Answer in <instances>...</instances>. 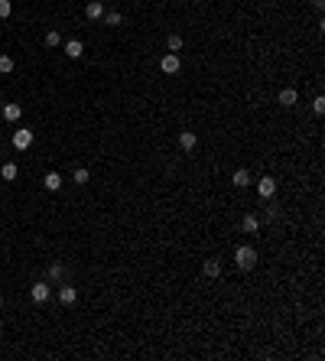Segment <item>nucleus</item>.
<instances>
[{
    "label": "nucleus",
    "mask_w": 325,
    "mask_h": 361,
    "mask_svg": "<svg viewBox=\"0 0 325 361\" xmlns=\"http://www.w3.org/2000/svg\"><path fill=\"white\" fill-rule=\"evenodd\" d=\"M234 264H238L241 270H254L257 267V251L250 244H241L238 251H234Z\"/></svg>",
    "instance_id": "nucleus-1"
},
{
    "label": "nucleus",
    "mask_w": 325,
    "mask_h": 361,
    "mask_svg": "<svg viewBox=\"0 0 325 361\" xmlns=\"http://www.w3.org/2000/svg\"><path fill=\"white\" fill-rule=\"evenodd\" d=\"M49 296H52V286H49V280H39L30 286V299L36 303V306H42V303H49Z\"/></svg>",
    "instance_id": "nucleus-2"
},
{
    "label": "nucleus",
    "mask_w": 325,
    "mask_h": 361,
    "mask_svg": "<svg viewBox=\"0 0 325 361\" xmlns=\"http://www.w3.org/2000/svg\"><path fill=\"white\" fill-rule=\"evenodd\" d=\"M162 75H176L179 69H182V59H179V52H166L162 55V62H160Z\"/></svg>",
    "instance_id": "nucleus-3"
},
{
    "label": "nucleus",
    "mask_w": 325,
    "mask_h": 361,
    "mask_svg": "<svg viewBox=\"0 0 325 361\" xmlns=\"http://www.w3.org/2000/svg\"><path fill=\"white\" fill-rule=\"evenodd\" d=\"M13 147L20 150V153L33 147V130H30V127H20V130H13Z\"/></svg>",
    "instance_id": "nucleus-4"
},
{
    "label": "nucleus",
    "mask_w": 325,
    "mask_h": 361,
    "mask_svg": "<svg viewBox=\"0 0 325 361\" xmlns=\"http://www.w3.org/2000/svg\"><path fill=\"white\" fill-rule=\"evenodd\" d=\"M257 192H260V199H273V196H277V179H273V176L257 179Z\"/></svg>",
    "instance_id": "nucleus-5"
},
{
    "label": "nucleus",
    "mask_w": 325,
    "mask_h": 361,
    "mask_svg": "<svg viewBox=\"0 0 325 361\" xmlns=\"http://www.w3.org/2000/svg\"><path fill=\"white\" fill-rule=\"evenodd\" d=\"M59 303H62V306H75L78 303V290L72 283H62V286H59Z\"/></svg>",
    "instance_id": "nucleus-6"
},
{
    "label": "nucleus",
    "mask_w": 325,
    "mask_h": 361,
    "mask_svg": "<svg viewBox=\"0 0 325 361\" xmlns=\"http://www.w3.org/2000/svg\"><path fill=\"white\" fill-rule=\"evenodd\" d=\"M65 55H69V59H81V55H85V42L81 40H69L65 42Z\"/></svg>",
    "instance_id": "nucleus-7"
},
{
    "label": "nucleus",
    "mask_w": 325,
    "mask_h": 361,
    "mask_svg": "<svg viewBox=\"0 0 325 361\" xmlns=\"http://www.w3.org/2000/svg\"><path fill=\"white\" fill-rule=\"evenodd\" d=\"M195 143H199V134H195V130H182V134H179V147L186 150H195Z\"/></svg>",
    "instance_id": "nucleus-8"
},
{
    "label": "nucleus",
    "mask_w": 325,
    "mask_h": 361,
    "mask_svg": "<svg viewBox=\"0 0 325 361\" xmlns=\"http://www.w3.org/2000/svg\"><path fill=\"white\" fill-rule=\"evenodd\" d=\"M277 101L283 104V108H293V104L299 101V94H296V88H283V91L277 94Z\"/></svg>",
    "instance_id": "nucleus-9"
},
{
    "label": "nucleus",
    "mask_w": 325,
    "mask_h": 361,
    "mask_svg": "<svg viewBox=\"0 0 325 361\" xmlns=\"http://www.w3.org/2000/svg\"><path fill=\"white\" fill-rule=\"evenodd\" d=\"M85 16L88 20H101V16H104V0H91L85 7Z\"/></svg>",
    "instance_id": "nucleus-10"
},
{
    "label": "nucleus",
    "mask_w": 325,
    "mask_h": 361,
    "mask_svg": "<svg viewBox=\"0 0 325 361\" xmlns=\"http://www.w3.org/2000/svg\"><path fill=\"white\" fill-rule=\"evenodd\" d=\"M42 186H46V192H59V189H62V176L59 173H46Z\"/></svg>",
    "instance_id": "nucleus-11"
},
{
    "label": "nucleus",
    "mask_w": 325,
    "mask_h": 361,
    "mask_svg": "<svg viewBox=\"0 0 325 361\" xmlns=\"http://www.w3.org/2000/svg\"><path fill=\"white\" fill-rule=\"evenodd\" d=\"M3 118H7L10 124H16V120L23 118V108H20V104H3Z\"/></svg>",
    "instance_id": "nucleus-12"
},
{
    "label": "nucleus",
    "mask_w": 325,
    "mask_h": 361,
    "mask_svg": "<svg viewBox=\"0 0 325 361\" xmlns=\"http://www.w3.org/2000/svg\"><path fill=\"white\" fill-rule=\"evenodd\" d=\"M202 274L205 277H218L221 274V264H218V257H208L205 264H202Z\"/></svg>",
    "instance_id": "nucleus-13"
},
{
    "label": "nucleus",
    "mask_w": 325,
    "mask_h": 361,
    "mask_svg": "<svg viewBox=\"0 0 325 361\" xmlns=\"http://www.w3.org/2000/svg\"><path fill=\"white\" fill-rule=\"evenodd\" d=\"M231 182H234L238 189H247V186H250V173H247V169H234Z\"/></svg>",
    "instance_id": "nucleus-14"
},
{
    "label": "nucleus",
    "mask_w": 325,
    "mask_h": 361,
    "mask_svg": "<svg viewBox=\"0 0 325 361\" xmlns=\"http://www.w3.org/2000/svg\"><path fill=\"white\" fill-rule=\"evenodd\" d=\"M46 280L49 283H62L65 280V267H62V264H52V267H49V274H46Z\"/></svg>",
    "instance_id": "nucleus-15"
},
{
    "label": "nucleus",
    "mask_w": 325,
    "mask_h": 361,
    "mask_svg": "<svg viewBox=\"0 0 325 361\" xmlns=\"http://www.w3.org/2000/svg\"><path fill=\"white\" fill-rule=\"evenodd\" d=\"M241 228H244L247 235H257V228H260V218H257V215H244V221H241Z\"/></svg>",
    "instance_id": "nucleus-16"
},
{
    "label": "nucleus",
    "mask_w": 325,
    "mask_h": 361,
    "mask_svg": "<svg viewBox=\"0 0 325 361\" xmlns=\"http://www.w3.org/2000/svg\"><path fill=\"white\" fill-rule=\"evenodd\" d=\"M16 69V62H13V55H7V52H0V75H10V72Z\"/></svg>",
    "instance_id": "nucleus-17"
},
{
    "label": "nucleus",
    "mask_w": 325,
    "mask_h": 361,
    "mask_svg": "<svg viewBox=\"0 0 325 361\" xmlns=\"http://www.w3.org/2000/svg\"><path fill=\"white\" fill-rule=\"evenodd\" d=\"M16 173H20V169H16V163H3V166H0V176H3L7 182H13Z\"/></svg>",
    "instance_id": "nucleus-18"
},
{
    "label": "nucleus",
    "mask_w": 325,
    "mask_h": 361,
    "mask_svg": "<svg viewBox=\"0 0 325 361\" xmlns=\"http://www.w3.org/2000/svg\"><path fill=\"white\" fill-rule=\"evenodd\" d=\"M104 23L108 26H121L124 23V13H121V10H111V13H104Z\"/></svg>",
    "instance_id": "nucleus-19"
},
{
    "label": "nucleus",
    "mask_w": 325,
    "mask_h": 361,
    "mask_svg": "<svg viewBox=\"0 0 325 361\" xmlns=\"http://www.w3.org/2000/svg\"><path fill=\"white\" fill-rule=\"evenodd\" d=\"M72 179H75V186H85V182L91 179V173H88L85 166H81V169H75V176H72Z\"/></svg>",
    "instance_id": "nucleus-20"
},
{
    "label": "nucleus",
    "mask_w": 325,
    "mask_h": 361,
    "mask_svg": "<svg viewBox=\"0 0 325 361\" xmlns=\"http://www.w3.org/2000/svg\"><path fill=\"white\" fill-rule=\"evenodd\" d=\"M166 46H169V52H179V49H182V36H179V33H172L169 40H166Z\"/></svg>",
    "instance_id": "nucleus-21"
},
{
    "label": "nucleus",
    "mask_w": 325,
    "mask_h": 361,
    "mask_svg": "<svg viewBox=\"0 0 325 361\" xmlns=\"http://www.w3.org/2000/svg\"><path fill=\"white\" fill-rule=\"evenodd\" d=\"M59 42H62V36H59L55 30H49V33H46V46H49V49H55Z\"/></svg>",
    "instance_id": "nucleus-22"
},
{
    "label": "nucleus",
    "mask_w": 325,
    "mask_h": 361,
    "mask_svg": "<svg viewBox=\"0 0 325 361\" xmlns=\"http://www.w3.org/2000/svg\"><path fill=\"white\" fill-rule=\"evenodd\" d=\"M10 13H13V3L10 0H0V20H7Z\"/></svg>",
    "instance_id": "nucleus-23"
},
{
    "label": "nucleus",
    "mask_w": 325,
    "mask_h": 361,
    "mask_svg": "<svg viewBox=\"0 0 325 361\" xmlns=\"http://www.w3.org/2000/svg\"><path fill=\"white\" fill-rule=\"evenodd\" d=\"M312 111H316V114H325V98H322V94L312 101Z\"/></svg>",
    "instance_id": "nucleus-24"
},
{
    "label": "nucleus",
    "mask_w": 325,
    "mask_h": 361,
    "mask_svg": "<svg viewBox=\"0 0 325 361\" xmlns=\"http://www.w3.org/2000/svg\"><path fill=\"white\" fill-rule=\"evenodd\" d=\"M263 218H267V221H277L280 212H277V208H267V212H263Z\"/></svg>",
    "instance_id": "nucleus-25"
},
{
    "label": "nucleus",
    "mask_w": 325,
    "mask_h": 361,
    "mask_svg": "<svg viewBox=\"0 0 325 361\" xmlns=\"http://www.w3.org/2000/svg\"><path fill=\"white\" fill-rule=\"evenodd\" d=\"M322 3H325V0H312V7H316V10H322Z\"/></svg>",
    "instance_id": "nucleus-26"
},
{
    "label": "nucleus",
    "mask_w": 325,
    "mask_h": 361,
    "mask_svg": "<svg viewBox=\"0 0 325 361\" xmlns=\"http://www.w3.org/2000/svg\"><path fill=\"white\" fill-rule=\"evenodd\" d=\"M0 309H3V296H0Z\"/></svg>",
    "instance_id": "nucleus-27"
},
{
    "label": "nucleus",
    "mask_w": 325,
    "mask_h": 361,
    "mask_svg": "<svg viewBox=\"0 0 325 361\" xmlns=\"http://www.w3.org/2000/svg\"><path fill=\"white\" fill-rule=\"evenodd\" d=\"M0 221H3V218H0Z\"/></svg>",
    "instance_id": "nucleus-28"
}]
</instances>
